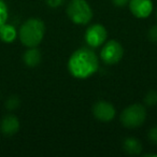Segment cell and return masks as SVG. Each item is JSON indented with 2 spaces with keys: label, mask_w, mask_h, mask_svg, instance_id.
<instances>
[{
  "label": "cell",
  "mask_w": 157,
  "mask_h": 157,
  "mask_svg": "<svg viewBox=\"0 0 157 157\" xmlns=\"http://www.w3.org/2000/svg\"><path fill=\"white\" fill-rule=\"evenodd\" d=\"M112 2L116 7H125L126 5H128L129 0H112Z\"/></svg>",
  "instance_id": "cell-19"
},
{
  "label": "cell",
  "mask_w": 157,
  "mask_h": 157,
  "mask_svg": "<svg viewBox=\"0 0 157 157\" xmlns=\"http://www.w3.org/2000/svg\"><path fill=\"white\" fill-rule=\"evenodd\" d=\"M93 114H94V116L98 121L108 123L111 122L115 117L116 110L112 103L105 100H101L93 105Z\"/></svg>",
  "instance_id": "cell-7"
},
{
  "label": "cell",
  "mask_w": 157,
  "mask_h": 157,
  "mask_svg": "<svg viewBox=\"0 0 157 157\" xmlns=\"http://www.w3.org/2000/svg\"><path fill=\"white\" fill-rule=\"evenodd\" d=\"M147 137L151 142L157 144V126L150 129V131H148V133H147Z\"/></svg>",
  "instance_id": "cell-16"
},
{
  "label": "cell",
  "mask_w": 157,
  "mask_h": 157,
  "mask_svg": "<svg viewBox=\"0 0 157 157\" xmlns=\"http://www.w3.org/2000/svg\"><path fill=\"white\" fill-rule=\"evenodd\" d=\"M8 16H9V13H8L7 5L3 0H0V26L7 23Z\"/></svg>",
  "instance_id": "cell-13"
},
{
  "label": "cell",
  "mask_w": 157,
  "mask_h": 157,
  "mask_svg": "<svg viewBox=\"0 0 157 157\" xmlns=\"http://www.w3.org/2000/svg\"><path fill=\"white\" fill-rule=\"evenodd\" d=\"M144 102L148 107H154L157 105V92L155 90H151L146 94L145 98H144Z\"/></svg>",
  "instance_id": "cell-14"
},
{
  "label": "cell",
  "mask_w": 157,
  "mask_h": 157,
  "mask_svg": "<svg viewBox=\"0 0 157 157\" xmlns=\"http://www.w3.org/2000/svg\"><path fill=\"white\" fill-rule=\"evenodd\" d=\"M45 33V25L40 18H29L21 26L20 40L27 48H36L41 43Z\"/></svg>",
  "instance_id": "cell-2"
},
{
  "label": "cell",
  "mask_w": 157,
  "mask_h": 157,
  "mask_svg": "<svg viewBox=\"0 0 157 157\" xmlns=\"http://www.w3.org/2000/svg\"><path fill=\"white\" fill-rule=\"evenodd\" d=\"M98 57L90 48H81L70 56L68 70L76 78H87L98 70Z\"/></svg>",
  "instance_id": "cell-1"
},
{
  "label": "cell",
  "mask_w": 157,
  "mask_h": 157,
  "mask_svg": "<svg viewBox=\"0 0 157 157\" xmlns=\"http://www.w3.org/2000/svg\"><path fill=\"white\" fill-rule=\"evenodd\" d=\"M63 2H65V0H46V3L51 8H58Z\"/></svg>",
  "instance_id": "cell-18"
},
{
  "label": "cell",
  "mask_w": 157,
  "mask_h": 157,
  "mask_svg": "<svg viewBox=\"0 0 157 157\" xmlns=\"http://www.w3.org/2000/svg\"><path fill=\"white\" fill-rule=\"evenodd\" d=\"M147 37L152 42H157V25H155V26H153L152 28H150L148 33H147Z\"/></svg>",
  "instance_id": "cell-17"
},
{
  "label": "cell",
  "mask_w": 157,
  "mask_h": 157,
  "mask_svg": "<svg viewBox=\"0 0 157 157\" xmlns=\"http://www.w3.org/2000/svg\"><path fill=\"white\" fill-rule=\"evenodd\" d=\"M69 18L78 25H86L92 21L93 11L86 0H70L67 7Z\"/></svg>",
  "instance_id": "cell-3"
},
{
  "label": "cell",
  "mask_w": 157,
  "mask_h": 157,
  "mask_svg": "<svg viewBox=\"0 0 157 157\" xmlns=\"http://www.w3.org/2000/svg\"><path fill=\"white\" fill-rule=\"evenodd\" d=\"M156 16H157V12H156Z\"/></svg>",
  "instance_id": "cell-21"
},
{
  "label": "cell",
  "mask_w": 157,
  "mask_h": 157,
  "mask_svg": "<svg viewBox=\"0 0 157 157\" xmlns=\"http://www.w3.org/2000/svg\"><path fill=\"white\" fill-rule=\"evenodd\" d=\"M146 118V110L143 105L135 103L127 107L121 114V122L127 128L141 126Z\"/></svg>",
  "instance_id": "cell-4"
},
{
  "label": "cell",
  "mask_w": 157,
  "mask_h": 157,
  "mask_svg": "<svg viewBox=\"0 0 157 157\" xmlns=\"http://www.w3.org/2000/svg\"><path fill=\"white\" fill-rule=\"evenodd\" d=\"M1 131L7 136L16 133L20 129V121L14 115H7L1 121Z\"/></svg>",
  "instance_id": "cell-9"
},
{
  "label": "cell",
  "mask_w": 157,
  "mask_h": 157,
  "mask_svg": "<svg viewBox=\"0 0 157 157\" xmlns=\"http://www.w3.org/2000/svg\"><path fill=\"white\" fill-rule=\"evenodd\" d=\"M23 60H24L25 65L28 67H36L40 63L41 61V53L40 51L36 48H29V50H27L24 53L23 56Z\"/></svg>",
  "instance_id": "cell-10"
},
{
  "label": "cell",
  "mask_w": 157,
  "mask_h": 157,
  "mask_svg": "<svg viewBox=\"0 0 157 157\" xmlns=\"http://www.w3.org/2000/svg\"><path fill=\"white\" fill-rule=\"evenodd\" d=\"M123 148L129 155H139L142 151V144L137 138H126L123 142Z\"/></svg>",
  "instance_id": "cell-11"
},
{
  "label": "cell",
  "mask_w": 157,
  "mask_h": 157,
  "mask_svg": "<svg viewBox=\"0 0 157 157\" xmlns=\"http://www.w3.org/2000/svg\"><path fill=\"white\" fill-rule=\"evenodd\" d=\"M0 39L6 43H11L16 39V29L10 24H3L0 26Z\"/></svg>",
  "instance_id": "cell-12"
},
{
  "label": "cell",
  "mask_w": 157,
  "mask_h": 157,
  "mask_svg": "<svg viewBox=\"0 0 157 157\" xmlns=\"http://www.w3.org/2000/svg\"><path fill=\"white\" fill-rule=\"evenodd\" d=\"M107 37V29L100 24L92 25L85 31V42L90 48H98L105 44Z\"/></svg>",
  "instance_id": "cell-6"
},
{
  "label": "cell",
  "mask_w": 157,
  "mask_h": 157,
  "mask_svg": "<svg viewBox=\"0 0 157 157\" xmlns=\"http://www.w3.org/2000/svg\"><path fill=\"white\" fill-rule=\"evenodd\" d=\"M18 105H20V99L16 96H11L6 102V107L9 110L16 109V108H18Z\"/></svg>",
  "instance_id": "cell-15"
},
{
  "label": "cell",
  "mask_w": 157,
  "mask_h": 157,
  "mask_svg": "<svg viewBox=\"0 0 157 157\" xmlns=\"http://www.w3.org/2000/svg\"><path fill=\"white\" fill-rule=\"evenodd\" d=\"M123 56H124V48H123L122 44L115 40L108 41L101 48L100 57L103 63H108V65H115V63H120Z\"/></svg>",
  "instance_id": "cell-5"
},
{
  "label": "cell",
  "mask_w": 157,
  "mask_h": 157,
  "mask_svg": "<svg viewBox=\"0 0 157 157\" xmlns=\"http://www.w3.org/2000/svg\"><path fill=\"white\" fill-rule=\"evenodd\" d=\"M129 10L138 18H146L153 11L152 0H129Z\"/></svg>",
  "instance_id": "cell-8"
},
{
  "label": "cell",
  "mask_w": 157,
  "mask_h": 157,
  "mask_svg": "<svg viewBox=\"0 0 157 157\" xmlns=\"http://www.w3.org/2000/svg\"><path fill=\"white\" fill-rule=\"evenodd\" d=\"M144 156H145V157H148V156H155V157H157V154H145Z\"/></svg>",
  "instance_id": "cell-20"
}]
</instances>
